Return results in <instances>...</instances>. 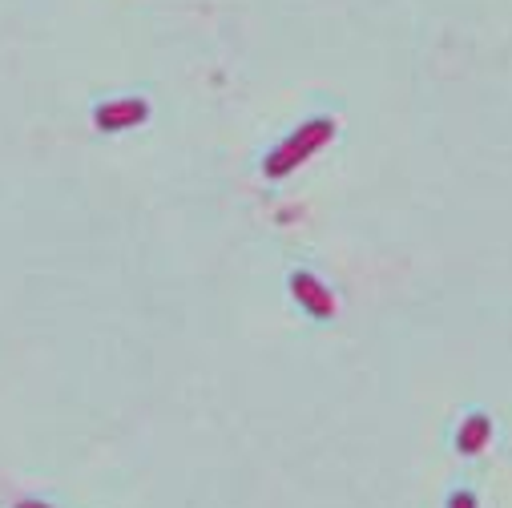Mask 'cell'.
Wrapping results in <instances>:
<instances>
[{"label":"cell","mask_w":512,"mask_h":508,"mask_svg":"<svg viewBox=\"0 0 512 508\" xmlns=\"http://www.w3.org/2000/svg\"><path fill=\"white\" fill-rule=\"evenodd\" d=\"M335 142V121L331 117H311V121H303L299 130H291L267 158H263V174L271 178V182H283V178H291L303 162H311L319 150H327Z\"/></svg>","instance_id":"cell-1"},{"label":"cell","mask_w":512,"mask_h":508,"mask_svg":"<svg viewBox=\"0 0 512 508\" xmlns=\"http://www.w3.org/2000/svg\"><path fill=\"white\" fill-rule=\"evenodd\" d=\"M291 299L303 307V315H311L315 323H331L335 315H339V299H335V291L319 279V275H311V271H291Z\"/></svg>","instance_id":"cell-2"},{"label":"cell","mask_w":512,"mask_h":508,"mask_svg":"<svg viewBox=\"0 0 512 508\" xmlns=\"http://www.w3.org/2000/svg\"><path fill=\"white\" fill-rule=\"evenodd\" d=\"M146 117H150L146 97H113L93 109V125L101 134H125V130H134V125H142Z\"/></svg>","instance_id":"cell-3"},{"label":"cell","mask_w":512,"mask_h":508,"mask_svg":"<svg viewBox=\"0 0 512 508\" xmlns=\"http://www.w3.org/2000/svg\"><path fill=\"white\" fill-rule=\"evenodd\" d=\"M492 436H496V428H492V416L488 412H468L464 420H460V428H456V452L460 456H480V452H488V444H492Z\"/></svg>","instance_id":"cell-4"},{"label":"cell","mask_w":512,"mask_h":508,"mask_svg":"<svg viewBox=\"0 0 512 508\" xmlns=\"http://www.w3.org/2000/svg\"><path fill=\"white\" fill-rule=\"evenodd\" d=\"M444 508H480V496H476L472 488H456V492L444 500Z\"/></svg>","instance_id":"cell-5"},{"label":"cell","mask_w":512,"mask_h":508,"mask_svg":"<svg viewBox=\"0 0 512 508\" xmlns=\"http://www.w3.org/2000/svg\"><path fill=\"white\" fill-rule=\"evenodd\" d=\"M13 508H57V504H49V500H41V496H25V500H17Z\"/></svg>","instance_id":"cell-6"}]
</instances>
